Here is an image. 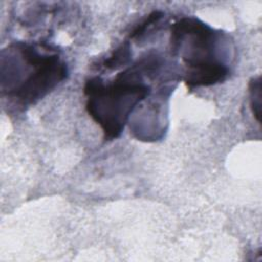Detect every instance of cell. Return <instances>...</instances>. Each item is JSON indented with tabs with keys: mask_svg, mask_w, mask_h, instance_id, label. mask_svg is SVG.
I'll list each match as a JSON object with an SVG mask.
<instances>
[{
	"mask_svg": "<svg viewBox=\"0 0 262 262\" xmlns=\"http://www.w3.org/2000/svg\"><path fill=\"white\" fill-rule=\"evenodd\" d=\"M162 15H163V13L161 11H154L150 14H148V16L133 30V32L130 35V38L134 39V38H139L140 36H142L145 33L146 29L149 28L151 25L158 23V20L162 17Z\"/></svg>",
	"mask_w": 262,
	"mask_h": 262,
	"instance_id": "8992f818",
	"label": "cell"
},
{
	"mask_svg": "<svg viewBox=\"0 0 262 262\" xmlns=\"http://www.w3.org/2000/svg\"><path fill=\"white\" fill-rule=\"evenodd\" d=\"M16 61V78L2 83V92L23 106L36 103L68 76V68L57 52L48 47L17 42L7 48Z\"/></svg>",
	"mask_w": 262,
	"mask_h": 262,
	"instance_id": "3957f363",
	"label": "cell"
},
{
	"mask_svg": "<svg viewBox=\"0 0 262 262\" xmlns=\"http://www.w3.org/2000/svg\"><path fill=\"white\" fill-rule=\"evenodd\" d=\"M222 35V32L190 16L171 26V50L180 54L187 69L184 83L189 91L223 82L229 75L228 66L217 55Z\"/></svg>",
	"mask_w": 262,
	"mask_h": 262,
	"instance_id": "7a4b0ae2",
	"label": "cell"
},
{
	"mask_svg": "<svg viewBox=\"0 0 262 262\" xmlns=\"http://www.w3.org/2000/svg\"><path fill=\"white\" fill-rule=\"evenodd\" d=\"M130 57L129 46L127 44H123L121 47L116 49L113 52L112 56L105 59L102 62V67L105 69H115L117 67H121L120 64L126 63Z\"/></svg>",
	"mask_w": 262,
	"mask_h": 262,
	"instance_id": "277c9868",
	"label": "cell"
},
{
	"mask_svg": "<svg viewBox=\"0 0 262 262\" xmlns=\"http://www.w3.org/2000/svg\"><path fill=\"white\" fill-rule=\"evenodd\" d=\"M261 82L260 77L253 79L250 82V93H251V107L253 114L258 122H260V110H261Z\"/></svg>",
	"mask_w": 262,
	"mask_h": 262,
	"instance_id": "5b68a950",
	"label": "cell"
},
{
	"mask_svg": "<svg viewBox=\"0 0 262 262\" xmlns=\"http://www.w3.org/2000/svg\"><path fill=\"white\" fill-rule=\"evenodd\" d=\"M139 61L117 75L112 83H104L100 77L88 79L84 85L87 96L86 110L100 126L105 140L118 138L124 130L134 107L150 92L142 82Z\"/></svg>",
	"mask_w": 262,
	"mask_h": 262,
	"instance_id": "6da1fadb",
	"label": "cell"
}]
</instances>
